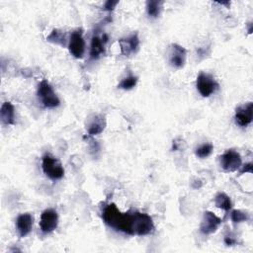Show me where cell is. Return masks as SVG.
<instances>
[{
	"mask_svg": "<svg viewBox=\"0 0 253 253\" xmlns=\"http://www.w3.org/2000/svg\"><path fill=\"white\" fill-rule=\"evenodd\" d=\"M214 204L217 208H219L225 211H228L232 207L230 198L225 193H218L214 197Z\"/></svg>",
	"mask_w": 253,
	"mask_h": 253,
	"instance_id": "obj_17",
	"label": "cell"
},
{
	"mask_svg": "<svg viewBox=\"0 0 253 253\" xmlns=\"http://www.w3.org/2000/svg\"><path fill=\"white\" fill-rule=\"evenodd\" d=\"M37 94L45 108H56L60 105L59 98L46 80H42L40 82Z\"/></svg>",
	"mask_w": 253,
	"mask_h": 253,
	"instance_id": "obj_3",
	"label": "cell"
},
{
	"mask_svg": "<svg viewBox=\"0 0 253 253\" xmlns=\"http://www.w3.org/2000/svg\"><path fill=\"white\" fill-rule=\"evenodd\" d=\"M119 44L121 46V51L124 55H130L135 52L139 46V39L137 34H133L127 38L121 39L119 41Z\"/></svg>",
	"mask_w": 253,
	"mask_h": 253,
	"instance_id": "obj_13",
	"label": "cell"
},
{
	"mask_svg": "<svg viewBox=\"0 0 253 253\" xmlns=\"http://www.w3.org/2000/svg\"><path fill=\"white\" fill-rule=\"evenodd\" d=\"M219 161L220 167L226 172H234L238 170L242 165V159L240 154L233 149L226 150L219 157Z\"/></svg>",
	"mask_w": 253,
	"mask_h": 253,
	"instance_id": "obj_5",
	"label": "cell"
},
{
	"mask_svg": "<svg viewBox=\"0 0 253 253\" xmlns=\"http://www.w3.org/2000/svg\"><path fill=\"white\" fill-rule=\"evenodd\" d=\"M122 216H123V212L113 203L107 205L103 210L102 217L104 222L115 230L118 229Z\"/></svg>",
	"mask_w": 253,
	"mask_h": 253,
	"instance_id": "obj_7",
	"label": "cell"
},
{
	"mask_svg": "<svg viewBox=\"0 0 253 253\" xmlns=\"http://www.w3.org/2000/svg\"><path fill=\"white\" fill-rule=\"evenodd\" d=\"M46 40L48 42H51L55 44H59V45H64V42H65V35L63 34V32L58 31V30H53L50 35L46 38Z\"/></svg>",
	"mask_w": 253,
	"mask_h": 253,
	"instance_id": "obj_20",
	"label": "cell"
},
{
	"mask_svg": "<svg viewBox=\"0 0 253 253\" xmlns=\"http://www.w3.org/2000/svg\"><path fill=\"white\" fill-rule=\"evenodd\" d=\"M68 50L75 58H82L85 52V42L82 37V31H74L68 42Z\"/></svg>",
	"mask_w": 253,
	"mask_h": 253,
	"instance_id": "obj_9",
	"label": "cell"
},
{
	"mask_svg": "<svg viewBox=\"0 0 253 253\" xmlns=\"http://www.w3.org/2000/svg\"><path fill=\"white\" fill-rule=\"evenodd\" d=\"M243 173H252V163H247L243 166L242 170L240 171V174Z\"/></svg>",
	"mask_w": 253,
	"mask_h": 253,
	"instance_id": "obj_25",
	"label": "cell"
},
{
	"mask_svg": "<svg viewBox=\"0 0 253 253\" xmlns=\"http://www.w3.org/2000/svg\"><path fill=\"white\" fill-rule=\"evenodd\" d=\"M235 121L240 126H247L252 122L253 118V103L248 102L241 105L235 110Z\"/></svg>",
	"mask_w": 253,
	"mask_h": 253,
	"instance_id": "obj_10",
	"label": "cell"
},
{
	"mask_svg": "<svg viewBox=\"0 0 253 253\" xmlns=\"http://www.w3.org/2000/svg\"><path fill=\"white\" fill-rule=\"evenodd\" d=\"M187 50L180 44L172 43L169 61L172 66L176 68H182L186 63Z\"/></svg>",
	"mask_w": 253,
	"mask_h": 253,
	"instance_id": "obj_11",
	"label": "cell"
},
{
	"mask_svg": "<svg viewBox=\"0 0 253 253\" xmlns=\"http://www.w3.org/2000/svg\"><path fill=\"white\" fill-rule=\"evenodd\" d=\"M58 225V214L53 209H46L41 214L40 227L43 233H50Z\"/></svg>",
	"mask_w": 253,
	"mask_h": 253,
	"instance_id": "obj_6",
	"label": "cell"
},
{
	"mask_svg": "<svg viewBox=\"0 0 253 253\" xmlns=\"http://www.w3.org/2000/svg\"><path fill=\"white\" fill-rule=\"evenodd\" d=\"M0 118L4 125H13L15 122V109L12 103L4 102L0 110Z\"/></svg>",
	"mask_w": 253,
	"mask_h": 253,
	"instance_id": "obj_15",
	"label": "cell"
},
{
	"mask_svg": "<svg viewBox=\"0 0 253 253\" xmlns=\"http://www.w3.org/2000/svg\"><path fill=\"white\" fill-rule=\"evenodd\" d=\"M137 80L138 79H137L136 76L128 75V76L125 77L124 79H122V81L118 85V88L124 89V90H130V89H132L136 85Z\"/></svg>",
	"mask_w": 253,
	"mask_h": 253,
	"instance_id": "obj_19",
	"label": "cell"
},
{
	"mask_svg": "<svg viewBox=\"0 0 253 253\" xmlns=\"http://www.w3.org/2000/svg\"><path fill=\"white\" fill-rule=\"evenodd\" d=\"M119 4V1H107L104 5V10H107V11H111V10H114V8Z\"/></svg>",
	"mask_w": 253,
	"mask_h": 253,
	"instance_id": "obj_23",
	"label": "cell"
},
{
	"mask_svg": "<svg viewBox=\"0 0 253 253\" xmlns=\"http://www.w3.org/2000/svg\"><path fill=\"white\" fill-rule=\"evenodd\" d=\"M196 86L199 93L203 97H210L218 88V84L214 80V78L211 75L205 72H201L198 75Z\"/></svg>",
	"mask_w": 253,
	"mask_h": 253,
	"instance_id": "obj_4",
	"label": "cell"
},
{
	"mask_svg": "<svg viewBox=\"0 0 253 253\" xmlns=\"http://www.w3.org/2000/svg\"><path fill=\"white\" fill-rule=\"evenodd\" d=\"M34 224V217L31 213H22L17 217L16 220V229L18 235L20 237L27 236L33 228Z\"/></svg>",
	"mask_w": 253,
	"mask_h": 253,
	"instance_id": "obj_12",
	"label": "cell"
},
{
	"mask_svg": "<svg viewBox=\"0 0 253 253\" xmlns=\"http://www.w3.org/2000/svg\"><path fill=\"white\" fill-rule=\"evenodd\" d=\"M106 126V119L103 115H95L87 125V131L90 135L101 133Z\"/></svg>",
	"mask_w": 253,
	"mask_h": 253,
	"instance_id": "obj_14",
	"label": "cell"
},
{
	"mask_svg": "<svg viewBox=\"0 0 253 253\" xmlns=\"http://www.w3.org/2000/svg\"><path fill=\"white\" fill-rule=\"evenodd\" d=\"M154 229L150 215L139 211H132V235H147Z\"/></svg>",
	"mask_w": 253,
	"mask_h": 253,
	"instance_id": "obj_1",
	"label": "cell"
},
{
	"mask_svg": "<svg viewBox=\"0 0 253 253\" xmlns=\"http://www.w3.org/2000/svg\"><path fill=\"white\" fill-rule=\"evenodd\" d=\"M162 4H163L162 1H157V0L147 1V3H146V10H147L148 16L153 17V18L158 17L160 12H161Z\"/></svg>",
	"mask_w": 253,
	"mask_h": 253,
	"instance_id": "obj_18",
	"label": "cell"
},
{
	"mask_svg": "<svg viewBox=\"0 0 253 253\" xmlns=\"http://www.w3.org/2000/svg\"><path fill=\"white\" fill-rule=\"evenodd\" d=\"M235 242H236L235 238H234L233 236H231V235H226V236L224 237V243H225L226 245H228V246L235 244Z\"/></svg>",
	"mask_w": 253,
	"mask_h": 253,
	"instance_id": "obj_24",
	"label": "cell"
},
{
	"mask_svg": "<svg viewBox=\"0 0 253 253\" xmlns=\"http://www.w3.org/2000/svg\"><path fill=\"white\" fill-rule=\"evenodd\" d=\"M211 151H212V144L205 143L200 147H198L195 152L199 158H206L211 153Z\"/></svg>",
	"mask_w": 253,
	"mask_h": 253,
	"instance_id": "obj_22",
	"label": "cell"
},
{
	"mask_svg": "<svg viewBox=\"0 0 253 253\" xmlns=\"http://www.w3.org/2000/svg\"><path fill=\"white\" fill-rule=\"evenodd\" d=\"M231 220L235 223H239V222H243L249 219V214L243 211L240 210H234L231 211L230 214Z\"/></svg>",
	"mask_w": 253,
	"mask_h": 253,
	"instance_id": "obj_21",
	"label": "cell"
},
{
	"mask_svg": "<svg viewBox=\"0 0 253 253\" xmlns=\"http://www.w3.org/2000/svg\"><path fill=\"white\" fill-rule=\"evenodd\" d=\"M104 41L98 37L93 36L91 39V47H90V58L91 59H98L104 52Z\"/></svg>",
	"mask_w": 253,
	"mask_h": 253,
	"instance_id": "obj_16",
	"label": "cell"
},
{
	"mask_svg": "<svg viewBox=\"0 0 253 253\" xmlns=\"http://www.w3.org/2000/svg\"><path fill=\"white\" fill-rule=\"evenodd\" d=\"M220 224H221V219L217 215H215L212 211H206L204 212V215L200 224V231L205 235H209L215 232Z\"/></svg>",
	"mask_w": 253,
	"mask_h": 253,
	"instance_id": "obj_8",
	"label": "cell"
},
{
	"mask_svg": "<svg viewBox=\"0 0 253 253\" xmlns=\"http://www.w3.org/2000/svg\"><path fill=\"white\" fill-rule=\"evenodd\" d=\"M42 168L43 173L51 180H58L64 176V169L60 161L48 153L42 158Z\"/></svg>",
	"mask_w": 253,
	"mask_h": 253,
	"instance_id": "obj_2",
	"label": "cell"
}]
</instances>
